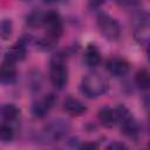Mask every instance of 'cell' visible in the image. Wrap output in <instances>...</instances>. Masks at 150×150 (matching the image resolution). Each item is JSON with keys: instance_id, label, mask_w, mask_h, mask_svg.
<instances>
[{"instance_id": "7", "label": "cell", "mask_w": 150, "mask_h": 150, "mask_svg": "<svg viewBox=\"0 0 150 150\" xmlns=\"http://www.w3.org/2000/svg\"><path fill=\"white\" fill-rule=\"evenodd\" d=\"M98 121L101 122V124L105 128H111L116 124V122H118V114L116 109H111L108 107L101 108L98 110L97 114Z\"/></svg>"}, {"instance_id": "10", "label": "cell", "mask_w": 150, "mask_h": 150, "mask_svg": "<svg viewBox=\"0 0 150 150\" xmlns=\"http://www.w3.org/2000/svg\"><path fill=\"white\" fill-rule=\"evenodd\" d=\"M5 59L8 60V61H12V62H19V61H22L25 57H26V47L23 43L21 42H18L15 45H13L12 47H9L5 54Z\"/></svg>"}, {"instance_id": "22", "label": "cell", "mask_w": 150, "mask_h": 150, "mask_svg": "<svg viewBox=\"0 0 150 150\" xmlns=\"http://www.w3.org/2000/svg\"><path fill=\"white\" fill-rule=\"evenodd\" d=\"M45 2H48V4H50V2H55V1H57V0H43Z\"/></svg>"}, {"instance_id": "19", "label": "cell", "mask_w": 150, "mask_h": 150, "mask_svg": "<svg viewBox=\"0 0 150 150\" xmlns=\"http://www.w3.org/2000/svg\"><path fill=\"white\" fill-rule=\"evenodd\" d=\"M125 148H127V146H125L124 144L118 143V142H114V143H111L110 145H108V149H112V150H116V149L121 150V149H125Z\"/></svg>"}, {"instance_id": "20", "label": "cell", "mask_w": 150, "mask_h": 150, "mask_svg": "<svg viewBox=\"0 0 150 150\" xmlns=\"http://www.w3.org/2000/svg\"><path fill=\"white\" fill-rule=\"evenodd\" d=\"M81 148L82 149H96L97 148V144L96 143H84Z\"/></svg>"}, {"instance_id": "5", "label": "cell", "mask_w": 150, "mask_h": 150, "mask_svg": "<svg viewBox=\"0 0 150 150\" xmlns=\"http://www.w3.org/2000/svg\"><path fill=\"white\" fill-rule=\"evenodd\" d=\"M105 67L114 76H124L129 71V63L122 57H111L107 61Z\"/></svg>"}, {"instance_id": "8", "label": "cell", "mask_w": 150, "mask_h": 150, "mask_svg": "<svg viewBox=\"0 0 150 150\" xmlns=\"http://www.w3.org/2000/svg\"><path fill=\"white\" fill-rule=\"evenodd\" d=\"M63 108L71 116H81V115L86 114V111H87V107L80 100L74 98V97L66 98L64 103H63Z\"/></svg>"}, {"instance_id": "9", "label": "cell", "mask_w": 150, "mask_h": 150, "mask_svg": "<svg viewBox=\"0 0 150 150\" xmlns=\"http://www.w3.org/2000/svg\"><path fill=\"white\" fill-rule=\"evenodd\" d=\"M15 76H16L15 63L5 59V61L1 64V69H0V79H1V82L4 84H9V83H12L15 80Z\"/></svg>"}, {"instance_id": "16", "label": "cell", "mask_w": 150, "mask_h": 150, "mask_svg": "<svg viewBox=\"0 0 150 150\" xmlns=\"http://www.w3.org/2000/svg\"><path fill=\"white\" fill-rule=\"evenodd\" d=\"M13 136H14V131H13L12 127H9L8 124H2L0 127V139L2 142L12 141Z\"/></svg>"}, {"instance_id": "1", "label": "cell", "mask_w": 150, "mask_h": 150, "mask_svg": "<svg viewBox=\"0 0 150 150\" xmlns=\"http://www.w3.org/2000/svg\"><path fill=\"white\" fill-rule=\"evenodd\" d=\"M108 88H109L108 80L98 73H90L86 75L81 82V90L86 96L90 98H95L101 95H104Z\"/></svg>"}, {"instance_id": "12", "label": "cell", "mask_w": 150, "mask_h": 150, "mask_svg": "<svg viewBox=\"0 0 150 150\" xmlns=\"http://www.w3.org/2000/svg\"><path fill=\"white\" fill-rule=\"evenodd\" d=\"M84 61L89 67H96L101 62V53L95 45H88L86 48Z\"/></svg>"}, {"instance_id": "23", "label": "cell", "mask_w": 150, "mask_h": 150, "mask_svg": "<svg viewBox=\"0 0 150 150\" xmlns=\"http://www.w3.org/2000/svg\"><path fill=\"white\" fill-rule=\"evenodd\" d=\"M148 146H149V148H150V142H149V144H148Z\"/></svg>"}, {"instance_id": "17", "label": "cell", "mask_w": 150, "mask_h": 150, "mask_svg": "<svg viewBox=\"0 0 150 150\" xmlns=\"http://www.w3.org/2000/svg\"><path fill=\"white\" fill-rule=\"evenodd\" d=\"M0 34L2 40H7L11 34H12V22L7 19L1 21V28H0Z\"/></svg>"}, {"instance_id": "3", "label": "cell", "mask_w": 150, "mask_h": 150, "mask_svg": "<svg viewBox=\"0 0 150 150\" xmlns=\"http://www.w3.org/2000/svg\"><path fill=\"white\" fill-rule=\"evenodd\" d=\"M97 25H98L100 32L105 36V39L110 41H115L120 38L121 26L114 18L107 14H101L97 19Z\"/></svg>"}, {"instance_id": "21", "label": "cell", "mask_w": 150, "mask_h": 150, "mask_svg": "<svg viewBox=\"0 0 150 150\" xmlns=\"http://www.w3.org/2000/svg\"><path fill=\"white\" fill-rule=\"evenodd\" d=\"M146 54H148V57H149V60H150V45H149V47H148V50H146Z\"/></svg>"}, {"instance_id": "11", "label": "cell", "mask_w": 150, "mask_h": 150, "mask_svg": "<svg viewBox=\"0 0 150 150\" xmlns=\"http://www.w3.org/2000/svg\"><path fill=\"white\" fill-rule=\"evenodd\" d=\"M68 130V125L64 122H60V121H53L47 128H46V134L54 138V139H59L61 138L63 135H66Z\"/></svg>"}, {"instance_id": "6", "label": "cell", "mask_w": 150, "mask_h": 150, "mask_svg": "<svg viewBox=\"0 0 150 150\" xmlns=\"http://www.w3.org/2000/svg\"><path fill=\"white\" fill-rule=\"evenodd\" d=\"M54 101H55V97L53 95H48L43 98H41L40 101L35 102L33 104V108H32V111H33V115L35 117H43L47 115V112L50 110V108L53 107L54 104Z\"/></svg>"}, {"instance_id": "15", "label": "cell", "mask_w": 150, "mask_h": 150, "mask_svg": "<svg viewBox=\"0 0 150 150\" xmlns=\"http://www.w3.org/2000/svg\"><path fill=\"white\" fill-rule=\"evenodd\" d=\"M43 16L45 14H42L41 12H32L27 16V23L30 27H38L41 23H43Z\"/></svg>"}, {"instance_id": "13", "label": "cell", "mask_w": 150, "mask_h": 150, "mask_svg": "<svg viewBox=\"0 0 150 150\" xmlns=\"http://www.w3.org/2000/svg\"><path fill=\"white\" fill-rule=\"evenodd\" d=\"M135 83L138 88L143 90L150 89V71L146 69H141L135 75Z\"/></svg>"}, {"instance_id": "14", "label": "cell", "mask_w": 150, "mask_h": 150, "mask_svg": "<svg viewBox=\"0 0 150 150\" xmlns=\"http://www.w3.org/2000/svg\"><path fill=\"white\" fill-rule=\"evenodd\" d=\"M20 114V109L14 104H5L1 108V116L5 121H14Z\"/></svg>"}, {"instance_id": "2", "label": "cell", "mask_w": 150, "mask_h": 150, "mask_svg": "<svg viewBox=\"0 0 150 150\" xmlns=\"http://www.w3.org/2000/svg\"><path fill=\"white\" fill-rule=\"evenodd\" d=\"M49 79L53 86L57 89H63L68 82V71L64 64V57L62 54H56L50 61Z\"/></svg>"}, {"instance_id": "4", "label": "cell", "mask_w": 150, "mask_h": 150, "mask_svg": "<svg viewBox=\"0 0 150 150\" xmlns=\"http://www.w3.org/2000/svg\"><path fill=\"white\" fill-rule=\"evenodd\" d=\"M43 23L47 26L48 34L59 39L62 33V21L61 16L56 12H48L43 16Z\"/></svg>"}, {"instance_id": "18", "label": "cell", "mask_w": 150, "mask_h": 150, "mask_svg": "<svg viewBox=\"0 0 150 150\" xmlns=\"http://www.w3.org/2000/svg\"><path fill=\"white\" fill-rule=\"evenodd\" d=\"M105 2V0H88V6L91 9H96L100 6H102Z\"/></svg>"}]
</instances>
